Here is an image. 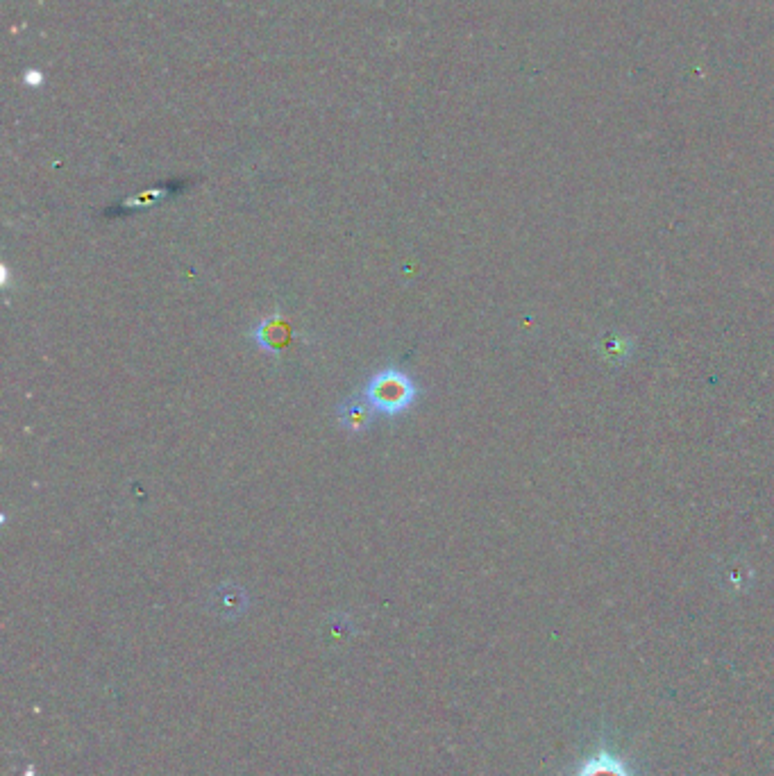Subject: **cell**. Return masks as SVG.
I'll use <instances>...</instances> for the list:
<instances>
[{"instance_id":"1","label":"cell","mask_w":774,"mask_h":776,"mask_svg":"<svg viewBox=\"0 0 774 776\" xmlns=\"http://www.w3.org/2000/svg\"><path fill=\"white\" fill-rule=\"evenodd\" d=\"M364 395L377 413L395 418L414 407L416 400L420 398V388L416 379L407 375L405 370L389 366L377 370V373L368 379Z\"/></svg>"},{"instance_id":"2","label":"cell","mask_w":774,"mask_h":776,"mask_svg":"<svg viewBox=\"0 0 774 776\" xmlns=\"http://www.w3.org/2000/svg\"><path fill=\"white\" fill-rule=\"evenodd\" d=\"M568 776H643L636 767L625 761L607 742H600L593 752L570 767Z\"/></svg>"},{"instance_id":"3","label":"cell","mask_w":774,"mask_h":776,"mask_svg":"<svg viewBox=\"0 0 774 776\" xmlns=\"http://www.w3.org/2000/svg\"><path fill=\"white\" fill-rule=\"evenodd\" d=\"M250 341L259 345V348L266 350L268 354H280L286 350V345L291 343V327L286 320L282 318L280 311H275L273 316H268L250 330Z\"/></svg>"},{"instance_id":"4","label":"cell","mask_w":774,"mask_h":776,"mask_svg":"<svg viewBox=\"0 0 774 776\" xmlns=\"http://www.w3.org/2000/svg\"><path fill=\"white\" fill-rule=\"evenodd\" d=\"M336 413H339L341 427L350 434L366 432V429L373 425V420H375V407L370 404V400L366 398L364 393L350 395V398H346L339 404Z\"/></svg>"},{"instance_id":"5","label":"cell","mask_w":774,"mask_h":776,"mask_svg":"<svg viewBox=\"0 0 774 776\" xmlns=\"http://www.w3.org/2000/svg\"><path fill=\"white\" fill-rule=\"evenodd\" d=\"M216 604H218V611L234 618V615H239L243 613V609H246L248 597L239 586H221L216 590Z\"/></svg>"}]
</instances>
